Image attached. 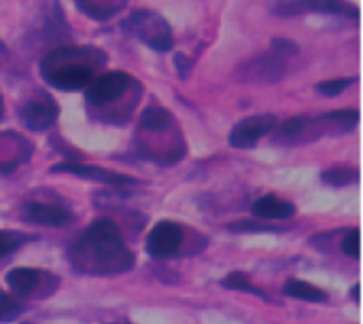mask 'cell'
<instances>
[{
  "label": "cell",
  "instance_id": "obj_6",
  "mask_svg": "<svg viewBox=\"0 0 363 324\" xmlns=\"http://www.w3.org/2000/svg\"><path fill=\"white\" fill-rule=\"evenodd\" d=\"M185 246V229L174 221H160L147 238V253L153 259L177 257Z\"/></svg>",
  "mask_w": 363,
  "mask_h": 324
},
{
  "label": "cell",
  "instance_id": "obj_23",
  "mask_svg": "<svg viewBox=\"0 0 363 324\" xmlns=\"http://www.w3.org/2000/svg\"><path fill=\"white\" fill-rule=\"evenodd\" d=\"M359 229L357 227H353V229H349L347 233H345V238H342V242H340V250L347 255V257H351V259H359Z\"/></svg>",
  "mask_w": 363,
  "mask_h": 324
},
{
  "label": "cell",
  "instance_id": "obj_24",
  "mask_svg": "<svg viewBox=\"0 0 363 324\" xmlns=\"http://www.w3.org/2000/svg\"><path fill=\"white\" fill-rule=\"evenodd\" d=\"M174 64H177V68H179L181 76L185 79V76H187V72H189V66H191V64H189V62L185 59V55H181V53H177V55H174Z\"/></svg>",
  "mask_w": 363,
  "mask_h": 324
},
{
  "label": "cell",
  "instance_id": "obj_25",
  "mask_svg": "<svg viewBox=\"0 0 363 324\" xmlns=\"http://www.w3.org/2000/svg\"><path fill=\"white\" fill-rule=\"evenodd\" d=\"M351 293H353V299H355V301H357V303H359V284H355V287H353V291H351Z\"/></svg>",
  "mask_w": 363,
  "mask_h": 324
},
{
  "label": "cell",
  "instance_id": "obj_17",
  "mask_svg": "<svg viewBox=\"0 0 363 324\" xmlns=\"http://www.w3.org/2000/svg\"><path fill=\"white\" fill-rule=\"evenodd\" d=\"M357 178H359V172L357 168H351V166H334L321 174V180L332 187H347L351 183H357Z\"/></svg>",
  "mask_w": 363,
  "mask_h": 324
},
{
  "label": "cell",
  "instance_id": "obj_19",
  "mask_svg": "<svg viewBox=\"0 0 363 324\" xmlns=\"http://www.w3.org/2000/svg\"><path fill=\"white\" fill-rule=\"evenodd\" d=\"M313 11L330 13V15H351L353 19L359 17V11L351 2H347V0H317L313 4Z\"/></svg>",
  "mask_w": 363,
  "mask_h": 324
},
{
  "label": "cell",
  "instance_id": "obj_21",
  "mask_svg": "<svg viewBox=\"0 0 363 324\" xmlns=\"http://www.w3.org/2000/svg\"><path fill=\"white\" fill-rule=\"evenodd\" d=\"M23 312V306L17 301V295L0 293V323H11Z\"/></svg>",
  "mask_w": 363,
  "mask_h": 324
},
{
  "label": "cell",
  "instance_id": "obj_15",
  "mask_svg": "<svg viewBox=\"0 0 363 324\" xmlns=\"http://www.w3.org/2000/svg\"><path fill=\"white\" fill-rule=\"evenodd\" d=\"M74 2L87 17L96 21H106L113 15H117L125 6L128 0H74Z\"/></svg>",
  "mask_w": 363,
  "mask_h": 324
},
{
  "label": "cell",
  "instance_id": "obj_2",
  "mask_svg": "<svg viewBox=\"0 0 363 324\" xmlns=\"http://www.w3.org/2000/svg\"><path fill=\"white\" fill-rule=\"evenodd\" d=\"M104 62L106 55L96 47H60L43 55L40 74L53 89L81 91Z\"/></svg>",
  "mask_w": 363,
  "mask_h": 324
},
{
  "label": "cell",
  "instance_id": "obj_22",
  "mask_svg": "<svg viewBox=\"0 0 363 324\" xmlns=\"http://www.w3.org/2000/svg\"><path fill=\"white\" fill-rule=\"evenodd\" d=\"M355 83V79H330L317 85V91L321 96H340L342 91H347L351 85Z\"/></svg>",
  "mask_w": 363,
  "mask_h": 324
},
{
  "label": "cell",
  "instance_id": "obj_1",
  "mask_svg": "<svg viewBox=\"0 0 363 324\" xmlns=\"http://www.w3.org/2000/svg\"><path fill=\"white\" fill-rule=\"evenodd\" d=\"M70 265L87 276H115L134 267V255L125 246L119 227L108 219L94 221L68 246Z\"/></svg>",
  "mask_w": 363,
  "mask_h": 324
},
{
  "label": "cell",
  "instance_id": "obj_16",
  "mask_svg": "<svg viewBox=\"0 0 363 324\" xmlns=\"http://www.w3.org/2000/svg\"><path fill=\"white\" fill-rule=\"evenodd\" d=\"M174 127V117L164 106H147L140 115V132H164Z\"/></svg>",
  "mask_w": 363,
  "mask_h": 324
},
{
  "label": "cell",
  "instance_id": "obj_14",
  "mask_svg": "<svg viewBox=\"0 0 363 324\" xmlns=\"http://www.w3.org/2000/svg\"><path fill=\"white\" fill-rule=\"evenodd\" d=\"M283 293L291 299H300L306 303H325L330 299L323 289H319L311 282L298 280V278H289L283 287Z\"/></svg>",
  "mask_w": 363,
  "mask_h": 324
},
{
  "label": "cell",
  "instance_id": "obj_13",
  "mask_svg": "<svg viewBox=\"0 0 363 324\" xmlns=\"http://www.w3.org/2000/svg\"><path fill=\"white\" fill-rule=\"evenodd\" d=\"M251 212L264 221H289L291 216H296L298 208L291 202H285L277 195H262L253 202Z\"/></svg>",
  "mask_w": 363,
  "mask_h": 324
},
{
  "label": "cell",
  "instance_id": "obj_11",
  "mask_svg": "<svg viewBox=\"0 0 363 324\" xmlns=\"http://www.w3.org/2000/svg\"><path fill=\"white\" fill-rule=\"evenodd\" d=\"M51 172H68L74 174L79 178H89L96 183H104V185H115V187H123V185H136L134 178L125 176V174H117V172H108L104 168L98 166H87V163H79L74 159L66 161V163H57L51 168Z\"/></svg>",
  "mask_w": 363,
  "mask_h": 324
},
{
  "label": "cell",
  "instance_id": "obj_20",
  "mask_svg": "<svg viewBox=\"0 0 363 324\" xmlns=\"http://www.w3.org/2000/svg\"><path fill=\"white\" fill-rule=\"evenodd\" d=\"M26 240H28V236L21 233V231H11V229L2 231L0 229V259H4V257L13 255L15 250H19L26 244Z\"/></svg>",
  "mask_w": 363,
  "mask_h": 324
},
{
  "label": "cell",
  "instance_id": "obj_4",
  "mask_svg": "<svg viewBox=\"0 0 363 324\" xmlns=\"http://www.w3.org/2000/svg\"><path fill=\"white\" fill-rule=\"evenodd\" d=\"M123 28L128 32H132L140 42H145L147 47H151L153 51L166 53L172 49V30L168 25V21L153 13V11H134L128 21L123 23Z\"/></svg>",
  "mask_w": 363,
  "mask_h": 324
},
{
  "label": "cell",
  "instance_id": "obj_10",
  "mask_svg": "<svg viewBox=\"0 0 363 324\" xmlns=\"http://www.w3.org/2000/svg\"><path fill=\"white\" fill-rule=\"evenodd\" d=\"M277 134H274V140L279 144H298V142H308V140H315L319 136H325L323 134V125L319 121V117H291L283 123H277Z\"/></svg>",
  "mask_w": 363,
  "mask_h": 324
},
{
  "label": "cell",
  "instance_id": "obj_18",
  "mask_svg": "<svg viewBox=\"0 0 363 324\" xmlns=\"http://www.w3.org/2000/svg\"><path fill=\"white\" fill-rule=\"evenodd\" d=\"M221 287H223V289H230V291L251 293V295H255V297H262V299H266V301H272V299H270L262 289H257V287L249 280V276L242 274V272H234V274H230L228 278H223V280H221Z\"/></svg>",
  "mask_w": 363,
  "mask_h": 324
},
{
  "label": "cell",
  "instance_id": "obj_5",
  "mask_svg": "<svg viewBox=\"0 0 363 324\" xmlns=\"http://www.w3.org/2000/svg\"><path fill=\"white\" fill-rule=\"evenodd\" d=\"M287 74V55L272 49L270 53L255 55L236 68L234 79L242 83H277Z\"/></svg>",
  "mask_w": 363,
  "mask_h": 324
},
{
  "label": "cell",
  "instance_id": "obj_9",
  "mask_svg": "<svg viewBox=\"0 0 363 324\" xmlns=\"http://www.w3.org/2000/svg\"><path fill=\"white\" fill-rule=\"evenodd\" d=\"M55 276L53 274H47V272H40V270H34V267H15L6 274V287L11 289L13 295L17 297H34V295H40V291H45L47 295L55 289L51 284L45 287V282L53 280Z\"/></svg>",
  "mask_w": 363,
  "mask_h": 324
},
{
  "label": "cell",
  "instance_id": "obj_12",
  "mask_svg": "<svg viewBox=\"0 0 363 324\" xmlns=\"http://www.w3.org/2000/svg\"><path fill=\"white\" fill-rule=\"evenodd\" d=\"M23 219L34 225L45 227H64L68 225L74 214L62 204H47V202H30L23 206Z\"/></svg>",
  "mask_w": 363,
  "mask_h": 324
},
{
  "label": "cell",
  "instance_id": "obj_3",
  "mask_svg": "<svg viewBox=\"0 0 363 324\" xmlns=\"http://www.w3.org/2000/svg\"><path fill=\"white\" fill-rule=\"evenodd\" d=\"M138 93H140V83L121 70L102 72L94 76L89 85L85 87V100L89 108H96V110H104L108 106L113 108V104L121 102L123 98L138 96Z\"/></svg>",
  "mask_w": 363,
  "mask_h": 324
},
{
  "label": "cell",
  "instance_id": "obj_8",
  "mask_svg": "<svg viewBox=\"0 0 363 324\" xmlns=\"http://www.w3.org/2000/svg\"><path fill=\"white\" fill-rule=\"evenodd\" d=\"M279 119L274 115H255L242 119L230 132V144L234 149H253L264 136H268L277 127Z\"/></svg>",
  "mask_w": 363,
  "mask_h": 324
},
{
  "label": "cell",
  "instance_id": "obj_7",
  "mask_svg": "<svg viewBox=\"0 0 363 324\" xmlns=\"http://www.w3.org/2000/svg\"><path fill=\"white\" fill-rule=\"evenodd\" d=\"M60 115L55 100L49 93H36L19 108V119L30 132H47Z\"/></svg>",
  "mask_w": 363,
  "mask_h": 324
}]
</instances>
